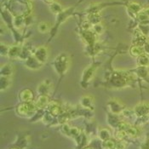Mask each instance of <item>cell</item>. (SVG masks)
Returning a JSON list of instances; mask_svg holds the SVG:
<instances>
[{"label": "cell", "mask_w": 149, "mask_h": 149, "mask_svg": "<svg viewBox=\"0 0 149 149\" xmlns=\"http://www.w3.org/2000/svg\"><path fill=\"white\" fill-rule=\"evenodd\" d=\"M36 107H37L36 105H33L29 102H26V103L20 105L17 108V111L21 115H26L30 112L33 111Z\"/></svg>", "instance_id": "6da1fadb"}, {"label": "cell", "mask_w": 149, "mask_h": 149, "mask_svg": "<svg viewBox=\"0 0 149 149\" xmlns=\"http://www.w3.org/2000/svg\"><path fill=\"white\" fill-rule=\"evenodd\" d=\"M149 113V106L147 104H140L136 107V114L139 117H144Z\"/></svg>", "instance_id": "7a4b0ae2"}, {"label": "cell", "mask_w": 149, "mask_h": 149, "mask_svg": "<svg viewBox=\"0 0 149 149\" xmlns=\"http://www.w3.org/2000/svg\"><path fill=\"white\" fill-rule=\"evenodd\" d=\"M33 98V94L29 90H25L21 94V99L22 102H29Z\"/></svg>", "instance_id": "3957f363"}, {"label": "cell", "mask_w": 149, "mask_h": 149, "mask_svg": "<svg viewBox=\"0 0 149 149\" xmlns=\"http://www.w3.org/2000/svg\"><path fill=\"white\" fill-rule=\"evenodd\" d=\"M47 103H48V97H46L45 95H42L38 99V101L36 102V106L38 108H43V107H46Z\"/></svg>", "instance_id": "277c9868"}, {"label": "cell", "mask_w": 149, "mask_h": 149, "mask_svg": "<svg viewBox=\"0 0 149 149\" xmlns=\"http://www.w3.org/2000/svg\"><path fill=\"white\" fill-rule=\"evenodd\" d=\"M129 9L130 11H132L134 14H139L140 12L141 11V6L139 3H132L130 4L129 6Z\"/></svg>", "instance_id": "5b68a950"}, {"label": "cell", "mask_w": 149, "mask_h": 149, "mask_svg": "<svg viewBox=\"0 0 149 149\" xmlns=\"http://www.w3.org/2000/svg\"><path fill=\"white\" fill-rule=\"evenodd\" d=\"M138 62L140 66H148L149 64V57L146 55H141L138 59Z\"/></svg>", "instance_id": "8992f818"}, {"label": "cell", "mask_w": 149, "mask_h": 149, "mask_svg": "<svg viewBox=\"0 0 149 149\" xmlns=\"http://www.w3.org/2000/svg\"><path fill=\"white\" fill-rule=\"evenodd\" d=\"M110 136H111L110 131H109L108 130H107V129H102V130L100 131V134H99L100 138H101L102 140H103V141L108 140L109 137H110Z\"/></svg>", "instance_id": "52a82bcc"}, {"label": "cell", "mask_w": 149, "mask_h": 149, "mask_svg": "<svg viewBox=\"0 0 149 149\" xmlns=\"http://www.w3.org/2000/svg\"><path fill=\"white\" fill-rule=\"evenodd\" d=\"M130 52L132 54V56H141L143 51H142V49L139 46H134L131 48L130 49Z\"/></svg>", "instance_id": "ba28073f"}, {"label": "cell", "mask_w": 149, "mask_h": 149, "mask_svg": "<svg viewBox=\"0 0 149 149\" xmlns=\"http://www.w3.org/2000/svg\"><path fill=\"white\" fill-rule=\"evenodd\" d=\"M116 147L115 145L114 141L113 140H107V141H104L103 143V148L104 149H114V148Z\"/></svg>", "instance_id": "9c48e42d"}, {"label": "cell", "mask_w": 149, "mask_h": 149, "mask_svg": "<svg viewBox=\"0 0 149 149\" xmlns=\"http://www.w3.org/2000/svg\"><path fill=\"white\" fill-rule=\"evenodd\" d=\"M50 10H52V12L57 14L59 12H61V5H60L59 3H51V5H50Z\"/></svg>", "instance_id": "30bf717a"}, {"label": "cell", "mask_w": 149, "mask_h": 149, "mask_svg": "<svg viewBox=\"0 0 149 149\" xmlns=\"http://www.w3.org/2000/svg\"><path fill=\"white\" fill-rule=\"evenodd\" d=\"M49 25L45 22H41L39 25H38V30L41 32V33H46L49 31Z\"/></svg>", "instance_id": "8fae6325"}, {"label": "cell", "mask_w": 149, "mask_h": 149, "mask_svg": "<svg viewBox=\"0 0 149 149\" xmlns=\"http://www.w3.org/2000/svg\"><path fill=\"white\" fill-rule=\"evenodd\" d=\"M126 135V132H125V130H119L117 132V134H116V138H117L118 140H119V141H122Z\"/></svg>", "instance_id": "7c38bea8"}, {"label": "cell", "mask_w": 149, "mask_h": 149, "mask_svg": "<svg viewBox=\"0 0 149 149\" xmlns=\"http://www.w3.org/2000/svg\"><path fill=\"white\" fill-rule=\"evenodd\" d=\"M49 111H50V113L52 114L57 115L59 113L60 109H59V107L58 106H53V107H49Z\"/></svg>", "instance_id": "4fadbf2b"}, {"label": "cell", "mask_w": 149, "mask_h": 149, "mask_svg": "<svg viewBox=\"0 0 149 149\" xmlns=\"http://www.w3.org/2000/svg\"><path fill=\"white\" fill-rule=\"evenodd\" d=\"M125 147H126L125 142H124V141H119V142L116 145L115 149H125Z\"/></svg>", "instance_id": "5bb4252c"}, {"label": "cell", "mask_w": 149, "mask_h": 149, "mask_svg": "<svg viewBox=\"0 0 149 149\" xmlns=\"http://www.w3.org/2000/svg\"><path fill=\"white\" fill-rule=\"evenodd\" d=\"M94 29H95V32L98 33H101L102 32V26H101V24H95L94 26Z\"/></svg>", "instance_id": "9a60e30c"}, {"label": "cell", "mask_w": 149, "mask_h": 149, "mask_svg": "<svg viewBox=\"0 0 149 149\" xmlns=\"http://www.w3.org/2000/svg\"><path fill=\"white\" fill-rule=\"evenodd\" d=\"M142 11L144 12V14L148 16L149 18V8H147V9H145V10H143Z\"/></svg>", "instance_id": "2e32d148"}, {"label": "cell", "mask_w": 149, "mask_h": 149, "mask_svg": "<svg viewBox=\"0 0 149 149\" xmlns=\"http://www.w3.org/2000/svg\"><path fill=\"white\" fill-rule=\"evenodd\" d=\"M46 1H48V2H49V3H51V2H53L54 0H46Z\"/></svg>", "instance_id": "e0dca14e"}, {"label": "cell", "mask_w": 149, "mask_h": 149, "mask_svg": "<svg viewBox=\"0 0 149 149\" xmlns=\"http://www.w3.org/2000/svg\"><path fill=\"white\" fill-rule=\"evenodd\" d=\"M85 149H92V148H85Z\"/></svg>", "instance_id": "ac0fdd59"}, {"label": "cell", "mask_w": 149, "mask_h": 149, "mask_svg": "<svg viewBox=\"0 0 149 149\" xmlns=\"http://www.w3.org/2000/svg\"><path fill=\"white\" fill-rule=\"evenodd\" d=\"M13 149H15V148H13Z\"/></svg>", "instance_id": "d6986e66"}]
</instances>
